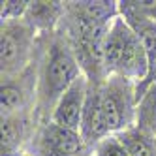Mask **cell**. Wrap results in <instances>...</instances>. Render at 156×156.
<instances>
[{"label": "cell", "mask_w": 156, "mask_h": 156, "mask_svg": "<svg viewBox=\"0 0 156 156\" xmlns=\"http://www.w3.org/2000/svg\"><path fill=\"white\" fill-rule=\"evenodd\" d=\"M23 104V90L13 85H2V90H0V107H2V115L9 117L17 111Z\"/></svg>", "instance_id": "10"}, {"label": "cell", "mask_w": 156, "mask_h": 156, "mask_svg": "<svg viewBox=\"0 0 156 156\" xmlns=\"http://www.w3.org/2000/svg\"><path fill=\"white\" fill-rule=\"evenodd\" d=\"M120 143L126 147L130 156H156V149L141 130H124L120 133Z\"/></svg>", "instance_id": "9"}, {"label": "cell", "mask_w": 156, "mask_h": 156, "mask_svg": "<svg viewBox=\"0 0 156 156\" xmlns=\"http://www.w3.org/2000/svg\"><path fill=\"white\" fill-rule=\"evenodd\" d=\"M79 130H81V136L85 141L102 139L109 132L107 124H105V119H104V111H102V90L88 88Z\"/></svg>", "instance_id": "5"}, {"label": "cell", "mask_w": 156, "mask_h": 156, "mask_svg": "<svg viewBox=\"0 0 156 156\" xmlns=\"http://www.w3.org/2000/svg\"><path fill=\"white\" fill-rule=\"evenodd\" d=\"M87 92H88V87H87L85 79L79 75L68 87V90L58 98L57 107H55V111H53V124L79 132Z\"/></svg>", "instance_id": "1"}, {"label": "cell", "mask_w": 156, "mask_h": 156, "mask_svg": "<svg viewBox=\"0 0 156 156\" xmlns=\"http://www.w3.org/2000/svg\"><path fill=\"white\" fill-rule=\"evenodd\" d=\"M152 72H154V73H156V66H154V70H152Z\"/></svg>", "instance_id": "16"}, {"label": "cell", "mask_w": 156, "mask_h": 156, "mask_svg": "<svg viewBox=\"0 0 156 156\" xmlns=\"http://www.w3.org/2000/svg\"><path fill=\"white\" fill-rule=\"evenodd\" d=\"M81 13H85L88 19H92V21L107 25L109 17L115 19V4L113 2H85Z\"/></svg>", "instance_id": "11"}, {"label": "cell", "mask_w": 156, "mask_h": 156, "mask_svg": "<svg viewBox=\"0 0 156 156\" xmlns=\"http://www.w3.org/2000/svg\"><path fill=\"white\" fill-rule=\"evenodd\" d=\"M154 107H156V104H154Z\"/></svg>", "instance_id": "17"}, {"label": "cell", "mask_w": 156, "mask_h": 156, "mask_svg": "<svg viewBox=\"0 0 156 156\" xmlns=\"http://www.w3.org/2000/svg\"><path fill=\"white\" fill-rule=\"evenodd\" d=\"M0 58H2V72L13 70L17 62H21L25 53V34L17 28L2 30L0 38Z\"/></svg>", "instance_id": "7"}, {"label": "cell", "mask_w": 156, "mask_h": 156, "mask_svg": "<svg viewBox=\"0 0 156 156\" xmlns=\"http://www.w3.org/2000/svg\"><path fill=\"white\" fill-rule=\"evenodd\" d=\"M77 77H79V68H77V62L72 57V53L60 47H55L45 73L47 94L60 98Z\"/></svg>", "instance_id": "3"}, {"label": "cell", "mask_w": 156, "mask_h": 156, "mask_svg": "<svg viewBox=\"0 0 156 156\" xmlns=\"http://www.w3.org/2000/svg\"><path fill=\"white\" fill-rule=\"evenodd\" d=\"M126 23L139 36V40L143 43V49H145L147 58H149V68L152 72L154 66H156V23L137 15V13H130Z\"/></svg>", "instance_id": "8"}, {"label": "cell", "mask_w": 156, "mask_h": 156, "mask_svg": "<svg viewBox=\"0 0 156 156\" xmlns=\"http://www.w3.org/2000/svg\"><path fill=\"white\" fill-rule=\"evenodd\" d=\"M2 156H19L15 151H2Z\"/></svg>", "instance_id": "15"}, {"label": "cell", "mask_w": 156, "mask_h": 156, "mask_svg": "<svg viewBox=\"0 0 156 156\" xmlns=\"http://www.w3.org/2000/svg\"><path fill=\"white\" fill-rule=\"evenodd\" d=\"M17 137H19L17 124L9 117H4L2 119V151H13Z\"/></svg>", "instance_id": "13"}, {"label": "cell", "mask_w": 156, "mask_h": 156, "mask_svg": "<svg viewBox=\"0 0 156 156\" xmlns=\"http://www.w3.org/2000/svg\"><path fill=\"white\" fill-rule=\"evenodd\" d=\"M45 145L51 156H73L83 145V136L77 130L51 124L45 130Z\"/></svg>", "instance_id": "6"}, {"label": "cell", "mask_w": 156, "mask_h": 156, "mask_svg": "<svg viewBox=\"0 0 156 156\" xmlns=\"http://www.w3.org/2000/svg\"><path fill=\"white\" fill-rule=\"evenodd\" d=\"M128 96L120 85H109L102 90V111L109 132H117L126 126L128 120Z\"/></svg>", "instance_id": "4"}, {"label": "cell", "mask_w": 156, "mask_h": 156, "mask_svg": "<svg viewBox=\"0 0 156 156\" xmlns=\"http://www.w3.org/2000/svg\"><path fill=\"white\" fill-rule=\"evenodd\" d=\"M107 25L88 19L85 13L77 19V49L81 51V57L92 66L102 68L104 66V47L107 38Z\"/></svg>", "instance_id": "2"}, {"label": "cell", "mask_w": 156, "mask_h": 156, "mask_svg": "<svg viewBox=\"0 0 156 156\" xmlns=\"http://www.w3.org/2000/svg\"><path fill=\"white\" fill-rule=\"evenodd\" d=\"M27 8V2H4L2 8V17H8L9 12H13V15H19Z\"/></svg>", "instance_id": "14"}, {"label": "cell", "mask_w": 156, "mask_h": 156, "mask_svg": "<svg viewBox=\"0 0 156 156\" xmlns=\"http://www.w3.org/2000/svg\"><path fill=\"white\" fill-rule=\"evenodd\" d=\"M98 156H130L119 137H105L98 145Z\"/></svg>", "instance_id": "12"}]
</instances>
